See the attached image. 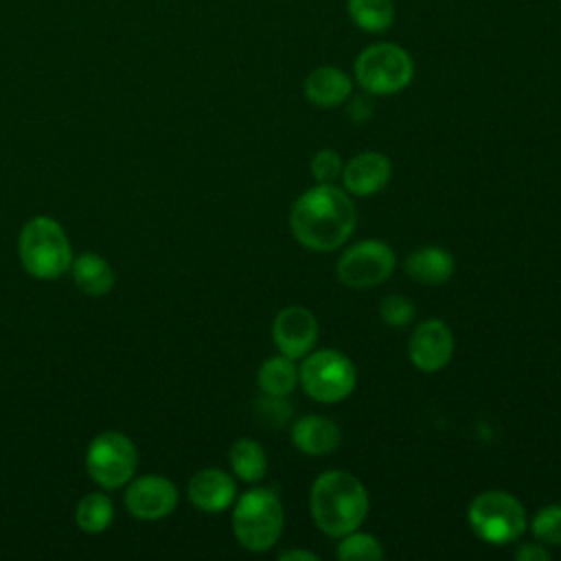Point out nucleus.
Wrapping results in <instances>:
<instances>
[{
	"instance_id": "f257e3e1",
	"label": "nucleus",
	"mask_w": 561,
	"mask_h": 561,
	"mask_svg": "<svg viewBox=\"0 0 561 561\" xmlns=\"http://www.w3.org/2000/svg\"><path fill=\"white\" fill-rule=\"evenodd\" d=\"M357 224V210L346 191L335 184H316L305 191L289 210V228L296 241L316 252L344 245Z\"/></svg>"
},
{
	"instance_id": "f03ea898",
	"label": "nucleus",
	"mask_w": 561,
	"mask_h": 561,
	"mask_svg": "<svg viewBox=\"0 0 561 561\" xmlns=\"http://www.w3.org/2000/svg\"><path fill=\"white\" fill-rule=\"evenodd\" d=\"M311 517L329 537H342L362 526L368 515V493L359 478L331 469L320 473L309 493Z\"/></svg>"
},
{
	"instance_id": "7ed1b4c3",
	"label": "nucleus",
	"mask_w": 561,
	"mask_h": 561,
	"mask_svg": "<svg viewBox=\"0 0 561 561\" xmlns=\"http://www.w3.org/2000/svg\"><path fill=\"white\" fill-rule=\"evenodd\" d=\"M18 256L22 267L42 280H55L72 265V248L66 230L46 215L24 224L18 237Z\"/></svg>"
},
{
	"instance_id": "20e7f679",
	"label": "nucleus",
	"mask_w": 561,
	"mask_h": 561,
	"mask_svg": "<svg viewBox=\"0 0 561 561\" xmlns=\"http://www.w3.org/2000/svg\"><path fill=\"white\" fill-rule=\"evenodd\" d=\"M283 504L272 489H250L237 497L232 508V533L250 552L270 550L283 533Z\"/></svg>"
},
{
	"instance_id": "39448f33",
	"label": "nucleus",
	"mask_w": 561,
	"mask_h": 561,
	"mask_svg": "<svg viewBox=\"0 0 561 561\" xmlns=\"http://www.w3.org/2000/svg\"><path fill=\"white\" fill-rule=\"evenodd\" d=\"M353 75L364 92L373 96H388L410 85L414 77V61L399 44L379 42L357 55Z\"/></svg>"
},
{
	"instance_id": "423d86ee",
	"label": "nucleus",
	"mask_w": 561,
	"mask_h": 561,
	"mask_svg": "<svg viewBox=\"0 0 561 561\" xmlns=\"http://www.w3.org/2000/svg\"><path fill=\"white\" fill-rule=\"evenodd\" d=\"M298 383L313 401L337 403L353 392L357 370L344 353L335 348H320L305 355L298 366Z\"/></svg>"
},
{
	"instance_id": "0eeeda50",
	"label": "nucleus",
	"mask_w": 561,
	"mask_h": 561,
	"mask_svg": "<svg viewBox=\"0 0 561 561\" xmlns=\"http://www.w3.org/2000/svg\"><path fill=\"white\" fill-rule=\"evenodd\" d=\"M469 524L473 533L493 546L511 543L526 530V511L522 502L506 491H484L469 504Z\"/></svg>"
},
{
	"instance_id": "6e6552de",
	"label": "nucleus",
	"mask_w": 561,
	"mask_h": 561,
	"mask_svg": "<svg viewBox=\"0 0 561 561\" xmlns=\"http://www.w3.org/2000/svg\"><path fill=\"white\" fill-rule=\"evenodd\" d=\"M138 467V449L129 436L121 432H101L85 451L88 476L101 489H118L127 484Z\"/></svg>"
},
{
	"instance_id": "1a4fd4ad",
	"label": "nucleus",
	"mask_w": 561,
	"mask_h": 561,
	"mask_svg": "<svg viewBox=\"0 0 561 561\" xmlns=\"http://www.w3.org/2000/svg\"><path fill=\"white\" fill-rule=\"evenodd\" d=\"M394 250L379 239H364L348 245L335 267L342 285L353 289H370L381 285L394 272Z\"/></svg>"
},
{
	"instance_id": "9d476101",
	"label": "nucleus",
	"mask_w": 561,
	"mask_h": 561,
	"mask_svg": "<svg viewBox=\"0 0 561 561\" xmlns=\"http://www.w3.org/2000/svg\"><path fill=\"white\" fill-rule=\"evenodd\" d=\"M178 486L164 476H140L125 491L127 511L142 522H153L171 515L178 506Z\"/></svg>"
},
{
	"instance_id": "9b49d317",
	"label": "nucleus",
	"mask_w": 561,
	"mask_h": 561,
	"mask_svg": "<svg viewBox=\"0 0 561 561\" xmlns=\"http://www.w3.org/2000/svg\"><path fill=\"white\" fill-rule=\"evenodd\" d=\"M408 355L421 373H438L454 355L451 329L436 318L419 322L408 340Z\"/></svg>"
},
{
	"instance_id": "f8f14e48",
	"label": "nucleus",
	"mask_w": 561,
	"mask_h": 561,
	"mask_svg": "<svg viewBox=\"0 0 561 561\" xmlns=\"http://www.w3.org/2000/svg\"><path fill=\"white\" fill-rule=\"evenodd\" d=\"M272 340L283 355L300 359L311 353L318 342V320L305 307H285L274 318Z\"/></svg>"
},
{
	"instance_id": "ddd939ff",
	"label": "nucleus",
	"mask_w": 561,
	"mask_h": 561,
	"mask_svg": "<svg viewBox=\"0 0 561 561\" xmlns=\"http://www.w3.org/2000/svg\"><path fill=\"white\" fill-rule=\"evenodd\" d=\"M392 173L390 160L379 151H364L353 156L342 169L344 191L357 197H368L381 191Z\"/></svg>"
},
{
	"instance_id": "4468645a",
	"label": "nucleus",
	"mask_w": 561,
	"mask_h": 561,
	"mask_svg": "<svg viewBox=\"0 0 561 561\" xmlns=\"http://www.w3.org/2000/svg\"><path fill=\"white\" fill-rule=\"evenodd\" d=\"M188 500L204 513H221L237 500V484L230 473L221 469L197 471L186 486Z\"/></svg>"
},
{
	"instance_id": "2eb2a0df",
	"label": "nucleus",
	"mask_w": 561,
	"mask_h": 561,
	"mask_svg": "<svg viewBox=\"0 0 561 561\" xmlns=\"http://www.w3.org/2000/svg\"><path fill=\"white\" fill-rule=\"evenodd\" d=\"M340 440V427L322 414H307L291 427V443L307 456H324L333 451Z\"/></svg>"
},
{
	"instance_id": "dca6fc26",
	"label": "nucleus",
	"mask_w": 561,
	"mask_h": 561,
	"mask_svg": "<svg viewBox=\"0 0 561 561\" xmlns=\"http://www.w3.org/2000/svg\"><path fill=\"white\" fill-rule=\"evenodd\" d=\"M353 92L351 77L335 66H318L305 79V96L318 107H337Z\"/></svg>"
},
{
	"instance_id": "f3484780",
	"label": "nucleus",
	"mask_w": 561,
	"mask_h": 561,
	"mask_svg": "<svg viewBox=\"0 0 561 561\" xmlns=\"http://www.w3.org/2000/svg\"><path fill=\"white\" fill-rule=\"evenodd\" d=\"M403 270L421 285H440L454 274V256L438 245H423L405 259Z\"/></svg>"
},
{
	"instance_id": "a211bd4d",
	"label": "nucleus",
	"mask_w": 561,
	"mask_h": 561,
	"mask_svg": "<svg viewBox=\"0 0 561 561\" xmlns=\"http://www.w3.org/2000/svg\"><path fill=\"white\" fill-rule=\"evenodd\" d=\"M70 274H72L77 289L83 291L85 296H94V298L105 296L114 287L112 265L94 252H85V254H79L77 259H72Z\"/></svg>"
},
{
	"instance_id": "6ab92c4d",
	"label": "nucleus",
	"mask_w": 561,
	"mask_h": 561,
	"mask_svg": "<svg viewBox=\"0 0 561 561\" xmlns=\"http://www.w3.org/2000/svg\"><path fill=\"white\" fill-rule=\"evenodd\" d=\"M259 388L263 394L270 397H287L298 386V366L287 355L270 357L259 368Z\"/></svg>"
},
{
	"instance_id": "aec40b11",
	"label": "nucleus",
	"mask_w": 561,
	"mask_h": 561,
	"mask_svg": "<svg viewBox=\"0 0 561 561\" xmlns=\"http://www.w3.org/2000/svg\"><path fill=\"white\" fill-rule=\"evenodd\" d=\"M228 460L232 473L243 482H259L267 473V454L252 438H239L230 445Z\"/></svg>"
},
{
	"instance_id": "412c9836",
	"label": "nucleus",
	"mask_w": 561,
	"mask_h": 561,
	"mask_svg": "<svg viewBox=\"0 0 561 561\" xmlns=\"http://www.w3.org/2000/svg\"><path fill=\"white\" fill-rule=\"evenodd\" d=\"M346 9L353 24L366 33H386L394 22L392 0H346Z\"/></svg>"
},
{
	"instance_id": "4be33fe9",
	"label": "nucleus",
	"mask_w": 561,
	"mask_h": 561,
	"mask_svg": "<svg viewBox=\"0 0 561 561\" xmlns=\"http://www.w3.org/2000/svg\"><path fill=\"white\" fill-rule=\"evenodd\" d=\"M112 519H114V504L101 491L83 495L75 508V522H77L79 530H83L88 535L103 533L105 528H110Z\"/></svg>"
},
{
	"instance_id": "5701e85b",
	"label": "nucleus",
	"mask_w": 561,
	"mask_h": 561,
	"mask_svg": "<svg viewBox=\"0 0 561 561\" xmlns=\"http://www.w3.org/2000/svg\"><path fill=\"white\" fill-rule=\"evenodd\" d=\"M383 548L377 537L368 533H359L357 528L342 535L340 543L335 548V557L342 561H379L383 559Z\"/></svg>"
},
{
	"instance_id": "b1692460",
	"label": "nucleus",
	"mask_w": 561,
	"mask_h": 561,
	"mask_svg": "<svg viewBox=\"0 0 561 561\" xmlns=\"http://www.w3.org/2000/svg\"><path fill=\"white\" fill-rule=\"evenodd\" d=\"M530 530L543 546H561V504H548L537 511Z\"/></svg>"
},
{
	"instance_id": "393cba45",
	"label": "nucleus",
	"mask_w": 561,
	"mask_h": 561,
	"mask_svg": "<svg viewBox=\"0 0 561 561\" xmlns=\"http://www.w3.org/2000/svg\"><path fill=\"white\" fill-rule=\"evenodd\" d=\"M342 156L335 149H320L311 158V175L318 184H333L342 178Z\"/></svg>"
},
{
	"instance_id": "a878e982",
	"label": "nucleus",
	"mask_w": 561,
	"mask_h": 561,
	"mask_svg": "<svg viewBox=\"0 0 561 561\" xmlns=\"http://www.w3.org/2000/svg\"><path fill=\"white\" fill-rule=\"evenodd\" d=\"M414 313H416L414 305L399 294L386 296L379 305V316L388 327H405L414 320Z\"/></svg>"
},
{
	"instance_id": "bb28decb",
	"label": "nucleus",
	"mask_w": 561,
	"mask_h": 561,
	"mask_svg": "<svg viewBox=\"0 0 561 561\" xmlns=\"http://www.w3.org/2000/svg\"><path fill=\"white\" fill-rule=\"evenodd\" d=\"M256 414L261 416V421H265V423H270L274 427H283L291 419V408L285 401V397H270V394H265L256 403Z\"/></svg>"
},
{
	"instance_id": "cd10ccee",
	"label": "nucleus",
	"mask_w": 561,
	"mask_h": 561,
	"mask_svg": "<svg viewBox=\"0 0 561 561\" xmlns=\"http://www.w3.org/2000/svg\"><path fill=\"white\" fill-rule=\"evenodd\" d=\"M375 112V103H373V94L364 92L351 99L348 103V116L353 123H366Z\"/></svg>"
},
{
	"instance_id": "c85d7f7f",
	"label": "nucleus",
	"mask_w": 561,
	"mask_h": 561,
	"mask_svg": "<svg viewBox=\"0 0 561 561\" xmlns=\"http://www.w3.org/2000/svg\"><path fill=\"white\" fill-rule=\"evenodd\" d=\"M515 559H519V561H546V559H550V552L543 548V543H522L515 550Z\"/></svg>"
},
{
	"instance_id": "c756f323",
	"label": "nucleus",
	"mask_w": 561,
	"mask_h": 561,
	"mask_svg": "<svg viewBox=\"0 0 561 561\" xmlns=\"http://www.w3.org/2000/svg\"><path fill=\"white\" fill-rule=\"evenodd\" d=\"M280 561H318V554L309 552V550H300V548H294V550H285L278 554Z\"/></svg>"
}]
</instances>
